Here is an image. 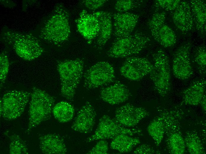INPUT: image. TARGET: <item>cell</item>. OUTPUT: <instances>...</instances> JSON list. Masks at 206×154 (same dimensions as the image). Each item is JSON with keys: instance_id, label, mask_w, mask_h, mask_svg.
Returning a JSON list of instances; mask_svg holds the SVG:
<instances>
[{"instance_id": "6da1fadb", "label": "cell", "mask_w": 206, "mask_h": 154, "mask_svg": "<svg viewBox=\"0 0 206 154\" xmlns=\"http://www.w3.org/2000/svg\"><path fill=\"white\" fill-rule=\"evenodd\" d=\"M70 34L69 13L62 4H58L43 23L39 37L47 43L60 46L67 41Z\"/></svg>"}, {"instance_id": "7a4b0ae2", "label": "cell", "mask_w": 206, "mask_h": 154, "mask_svg": "<svg viewBox=\"0 0 206 154\" xmlns=\"http://www.w3.org/2000/svg\"><path fill=\"white\" fill-rule=\"evenodd\" d=\"M2 41L10 46L20 57L26 61L37 58L44 52L39 40L33 35L4 27L1 31Z\"/></svg>"}, {"instance_id": "3957f363", "label": "cell", "mask_w": 206, "mask_h": 154, "mask_svg": "<svg viewBox=\"0 0 206 154\" xmlns=\"http://www.w3.org/2000/svg\"><path fill=\"white\" fill-rule=\"evenodd\" d=\"M84 62L77 58L59 62L57 65L61 81V95L69 100L74 98L81 79Z\"/></svg>"}, {"instance_id": "277c9868", "label": "cell", "mask_w": 206, "mask_h": 154, "mask_svg": "<svg viewBox=\"0 0 206 154\" xmlns=\"http://www.w3.org/2000/svg\"><path fill=\"white\" fill-rule=\"evenodd\" d=\"M29 113V122L27 132L50 118L55 100L45 91L34 87L31 94Z\"/></svg>"}, {"instance_id": "5b68a950", "label": "cell", "mask_w": 206, "mask_h": 154, "mask_svg": "<svg viewBox=\"0 0 206 154\" xmlns=\"http://www.w3.org/2000/svg\"><path fill=\"white\" fill-rule=\"evenodd\" d=\"M154 68L150 77L158 93L164 97L171 89V71L169 60L164 51L160 49L152 55Z\"/></svg>"}, {"instance_id": "8992f818", "label": "cell", "mask_w": 206, "mask_h": 154, "mask_svg": "<svg viewBox=\"0 0 206 154\" xmlns=\"http://www.w3.org/2000/svg\"><path fill=\"white\" fill-rule=\"evenodd\" d=\"M150 39L145 34L139 32L132 33L116 39L107 52L113 58H123L139 53L147 46Z\"/></svg>"}, {"instance_id": "52a82bcc", "label": "cell", "mask_w": 206, "mask_h": 154, "mask_svg": "<svg viewBox=\"0 0 206 154\" xmlns=\"http://www.w3.org/2000/svg\"><path fill=\"white\" fill-rule=\"evenodd\" d=\"M31 94L26 91L16 90L6 92L0 99L1 116L9 121L18 118L24 112Z\"/></svg>"}, {"instance_id": "ba28073f", "label": "cell", "mask_w": 206, "mask_h": 154, "mask_svg": "<svg viewBox=\"0 0 206 154\" xmlns=\"http://www.w3.org/2000/svg\"><path fill=\"white\" fill-rule=\"evenodd\" d=\"M121 134L133 136L141 135L139 129L129 128L120 124L107 115L103 116L99 119L97 127L93 134L85 140L87 143L102 139L113 138Z\"/></svg>"}, {"instance_id": "9c48e42d", "label": "cell", "mask_w": 206, "mask_h": 154, "mask_svg": "<svg viewBox=\"0 0 206 154\" xmlns=\"http://www.w3.org/2000/svg\"><path fill=\"white\" fill-rule=\"evenodd\" d=\"M83 76L84 87L87 90H90L112 82L115 77V70L109 62L99 61L89 68Z\"/></svg>"}, {"instance_id": "30bf717a", "label": "cell", "mask_w": 206, "mask_h": 154, "mask_svg": "<svg viewBox=\"0 0 206 154\" xmlns=\"http://www.w3.org/2000/svg\"><path fill=\"white\" fill-rule=\"evenodd\" d=\"M166 14L164 12H156L150 19L148 25L154 39L165 47H169L176 42L174 31L165 23Z\"/></svg>"}, {"instance_id": "8fae6325", "label": "cell", "mask_w": 206, "mask_h": 154, "mask_svg": "<svg viewBox=\"0 0 206 154\" xmlns=\"http://www.w3.org/2000/svg\"><path fill=\"white\" fill-rule=\"evenodd\" d=\"M154 65L146 58L130 57L124 61L120 68L121 75L132 81L139 80L150 74Z\"/></svg>"}, {"instance_id": "7c38bea8", "label": "cell", "mask_w": 206, "mask_h": 154, "mask_svg": "<svg viewBox=\"0 0 206 154\" xmlns=\"http://www.w3.org/2000/svg\"><path fill=\"white\" fill-rule=\"evenodd\" d=\"M191 44H183L174 52L172 64L173 75L177 78L184 80L189 78L193 73L190 62Z\"/></svg>"}, {"instance_id": "4fadbf2b", "label": "cell", "mask_w": 206, "mask_h": 154, "mask_svg": "<svg viewBox=\"0 0 206 154\" xmlns=\"http://www.w3.org/2000/svg\"><path fill=\"white\" fill-rule=\"evenodd\" d=\"M149 115V112L145 109L127 103L116 109L114 120L124 126L131 127Z\"/></svg>"}, {"instance_id": "5bb4252c", "label": "cell", "mask_w": 206, "mask_h": 154, "mask_svg": "<svg viewBox=\"0 0 206 154\" xmlns=\"http://www.w3.org/2000/svg\"><path fill=\"white\" fill-rule=\"evenodd\" d=\"M78 31L89 44L97 36L99 30L98 20L93 14L83 9L75 21Z\"/></svg>"}, {"instance_id": "9a60e30c", "label": "cell", "mask_w": 206, "mask_h": 154, "mask_svg": "<svg viewBox=\"0 0 206 154\" xmlns=\"http://www.w3.org/2000/svg\"><path fill=\"white\" fill-rule=\"evenodd\" d=\"M139 17L137 14L128 12L114 13L113 15V32L116 39L132 33L138 23Z\"/></svg>"}, {"instance_id": "2e32d148", "label": "cell", "mask_w": 206, "mask_h": 154, "mask_svg": "<svg viewBox=\"0 0 206 154\" xmlns=\"http://www.w3.org/2000/svg\"><path fill=\"white\" fill-rule=\"evenodd\" d=\"M96 115L91 104L87 101L78 111L72 124V129L81 133L90 132L95 123Z\"/></svg>"}, {"instance_id": "e0dca14e", "label": "cell", "mask_w": 206, "mask_h": 154, "mask_svg": "<svg viewBox=\"0 0 206 154\" xmlns=\"http://www.w3.org/2000/svg\"><path fill=\"white\" fill-rule=\"evenodd\" d=\"M131 93L128 87L120 82L102 89L99 97L103 101L111 105L124 102L130 97Z\"/></svg>"}, {"instance_id": "ac0fdd59", "label": "cell", "mask_w": 206, "mask_h": 154, "mask_svg": "<svg viewBox=\"0 0 206 154\" xmlns=\"http://www.w3.org/2000/svg\"><path fill=\"white\" fill-rule=\"evenodd\" d=\"M174 10L172 19L176 27L184 33H187L191 31L194 23L189 3L181 1Z\"/></svg>"}, {"instance_id": "d6986e66", "label": "cell", "mask_w": 206, "mask_h": 154, "mask_svg": "<svg viewBox=\"0 0 206 154\" xmlns=\"http://www.w3.org/2000/svg\"><path fill=\"white\" fill-rule=\"evenodd\" d=\"M39 148L45 154H65L67 149L63 138L54 133L40 134L38 136Z\"/></svg>"}, {"instance_id": "ffe728a7", "label": "cell", "mask_w": 206, "mask_h": 154, "mask_svg": "<svg viewBox=\"0 0 206 154\" xmlns=\"http://www.w3.org/2000/svg\"><path fill=\"white\" fill-rule=\"evenodd\" d=\"M98 20L99 25V34L95 41V47L102 49L110 38L112 31V16L109 12L100 11L92 13Z\"/></svg>"}, {"instance_id": "44dd1931", "label": "cell", "mask_w": 206, "mask_h": 154, "mask_svg": "<svg viewBox=\"0 0 206 154\" xmlns=\"http://www.w3.org/2000/svg\"><path fill=\"white\" fill-rule=\"evenodd\" d=\"M206 80L201 79L194 81L183 92V100L186 104L197 105L205 94Z\"/></svg>"}, {"instance_id": "7402d4cb", "label": "cell", "mask_w": 206, "mask_h": 154, "mask_svg": "<svg viewBox=\"0 0 206 154\" xmlns=\"http://www.w3.org/2000/svg\"><path fill=\"white\" fill-rule=\"evenodd\" d=\"M171 124L170 131H169L167 138V143L169 153L173 154H183L184 153L186 146L184 139L179 127L174 121Z\"/></svg>"}, {"instance_id": "603a6c76", "label": "cell", "mask_w": 206, "mask_h": 154, "mask_svg": "<svg viewBox=\"0 0 206 154\" xmlns=\"http://www.w3.org/2000/svg\"><path fill=\"white\" fill-rule=\"evenodd\" d=\"M191 7L196 28L202 33L206 32V3L203 0H193L188 2Z\"/></svg>"}, {"instance_id": "cb8c5ba5", "label": "cell", "mask_w": 206, "mask_h": 154, "mask_svg": "<svg viewBox=\"0 0 206 154\" xmlns=\"http://www.w3.org/2000/svg\"><path fill=\"white\" fill-rule=\"evenodd\" d=\"M131 136L125 134L117 135L110 143V148L122 153L130 152L140 143L139 139Z\"/></svg>"}, {"instance_id": "d4e9b609", "label": "cell", "mask_w": 206, "mask_h": 154, "mask_svg": "<svg viewBox=\"0 0 206 154\" xmlns=\"http://www.w3.org/2000/svg\"><path fill=\"white\" fill-rule=\"evenodd\" d=\"M52 113L55 118L59 122H68L73 118L75 113L73 106L66 101L60 102L54 106Z\"/></svg>"}, {"instance_id": "484cf974", "label": "cell", "mask_w": 206, "mask_h": 154, "mask_svg": "<svg viewBox=\"0 0 206 154\" xmlns=\"http://www.w3.org/2000/svg\"><path fill=\"white\" fill-rule=\"evenodd\" d=\"M149 134L158 147L163 139L165 131V124L163 118L157 117L152 121L147 128Z\"/></svg>"}, {"instance_id": "4316f807", "label": "cell", "mask_w": 206, "mask_h": 154, "mask_svg": "<svg viewBox=\"0 0 206 154\" xmlns=\"http://www.w3.org/2000/svg\"><path fill=\"white\" fill-rule=\"evenodd\" d=\"M184 140L186 147L190 154L205 153L202 143L195 132L193 131H187Z\"/></svg>"}, {"instance_id": "83f0119b", "label": "cell", "mask_w": 206, "mask_h": 154, "mask_svg": "<svg viewBox=\"0 0 206 154\" xmlns=\"http://www.w3.org/2000/svg\"><path fill=\"white\" fill-rule=\"evenodd\" d=\"M10 140L9 153L10 154H28L27 145L20 136L14 134L9 137Z\"/></svg>"}, {"instance_id": "f1b7e54d", "label": "cell", "mask_w": 206, "mask_h": 154, "mask_svg": "<svg viewBox=\"0 0 206 154\" xmlns=\"http://www.w3.org/2000/svg\"><path fill=\"white\" fill-rule=\"evenodd\" d=\"M143 1L135 0H118L115 3L114 8L118 12H125L140 6Z\"/></svg>"}, {"instance_id": "f546056e", "label": "cell", "mask_w": 206, "mask_h": 154, "mask_svg": "<svg viewBox=\"0 0 206 154\" xmlns=\"http://www.w3.org/2000/svg\"><path fill=\"white\" fill-rule=\"evenodd\" d=\"M206 50L205 46H201L197 50L195 56V61L198 65L199 72L202 74L206 73Z\"/></svg>"}, {"instance_id": "4dcf8cb0", "label": "cell", "mask_w": 206, "mask_h": 154, "mask_svg": "<svg viewBox=\"0 0 206 154\" xmlns=\"http://www.w3.org/2000/svg\"><path fill=\"white\" fill-rule=\"evenodd\" d=\"M9 62L7 55L4 52L0 55V81L1 87L6 79L9 70Z\"/></svg>"}, {"instance_id": "1f68e13d", "label": "cell", "mask_w": 206, "mask_h": 154, "mask_svg": "<svg viewBox=\"0 0 206 154\" xmlns=\"http://www.w3.org/2000/svg\"><path fill=\"white\" fill-rule=\"evenodd\" d=\"M181 1L180 0H157L155 3L157 8H162L166 10H174Z\"/></svg>"}, {"instance_id": "d6a6232c", "label": "cell", "mask_w": 206, "mask_h": 154, "mask_svg": "<svg viewBox=\"0 0 206 154\" xmlns=\"http://www.w3.org/2000/svg\"><path fill=\"white\" fill-rule=\"evenodd\" d=\"M109 148L107 142L104 140H100L87 154H107Z\"/></svg>"}, {"instance_id": "836d02e7", "label": "cell", "mask_w": 206, "mask_h": 154, "mask_svg": "<svg viewBox=\"0 0 206 154\" xmlns=\"http://www.w3.org/2000/svg\"><path fill=\"white\" fill-rule=\"evenodd\" d=\"M108 0H84L82 4L86 8L92 10H96L103 6Z\"/></svg>"}, {"instance_id": "e575fe53", "label": "cell", "mask_w": 206, "mask_h": 154, "mask_svg": "<svg viewBox=\"0 0 206 154\" xmlns=\"http://www.w3.org/2000/svg\"><path fill=\"white\" fill-rule=\"evenodd\" d=\"M134 154H159L160 152L155 150L151 146L145 144L138 146L133 153Z\"/></svg>"}, {"instance_id": "d590c367", "label": "cell", "mask_w": 206, "mask_h": 154, "mask_svg": "<svg viewBox=\"0 0 206 154\" xmlns=\"http://www.w3.org/2000/svg\"><path fill=\"white\" fill-rule=\"evenodd\" d=\"M206 94L205 93L204 95L201 100V101L200 104L203 110L205 113L206 110Z\"/></svg>"}]
</instances>
